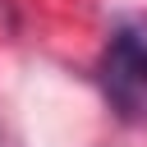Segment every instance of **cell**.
I'll use <instances>...</instances> for the list:
<instances>
[{
    "label": "cell",
    "instance_id": "6da1fadb",
    "mask_svg": "<svg viewBox=\"0 0 147 147\" xmlns=\"http://www.w3.org/2000/svg\"><path fill=\"white\" fill-rule=\"evenodd\" d=\"M96 83L119 124L147 129V14H129L110 28L96 60Z\"/></svg>",
    "mask_w": 147,
    "mask_h": 147
},
{
    "label": "cell",
    "instance_id": "7a4b0ae2",
    "mask_svg": "<svg viewBox=\"0 0 147 147\" xmlns=\"http://www.w3.org/2000/svg\"><path fill=\"white\" fill-rule=\"evenodd\" d=\"M0 147H5V142H0Z\"/></svg>",
    "mask_w": 147,
    "mask_h": 147
}]
</instances>
